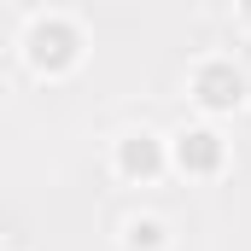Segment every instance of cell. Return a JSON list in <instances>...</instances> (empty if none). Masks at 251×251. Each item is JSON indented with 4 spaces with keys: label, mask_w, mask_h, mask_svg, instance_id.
Instances as JSON below:
<instances>
[{
    "label": "cell",
    "mask_w": 251,
    "mask_h": 251,
    "mask_svg": "<svg viewBox=\"0 0 251 251\" xmlns=\"http://www.w3.org/2000/svg\"><path fill=\"white\" fill-rule=\"evenodd\" d=\"M18 59L29 64L41 82H64L70 70H82V59H88V29L70 12H35L18 29Z\"/></svg>",
    "instance_id": "obj_1"
},
{
    "label": "cell",
    "mask_w": 251,
    "mask_h": 251,
    "mask_svg": "<svg viewBox=\"0 0 251 251\" xmlns=\"http://www.w3.org/2000/svg\"><path fill=\"white\" fill-rule=\"evenodd\" d=\"M187 100L210 117V123L246 111V105H251V76H246V64L234 59V53H204V59H193V70H187Z\"/></svg>",
    "instance_id": "obj_2"
},
{
    "label": "cell",
    "mask_w": 251,
    "mask_h": 251,
    "mask_svg": "<svg viewBox=\"0 0 251 251\" xmlns=\"http://www.w3.org/2000/svg\"><path fill=\"white\" fill-rule=\"evenodd\" d=\"M170 170H176L170 134H158V128H123L111 140V176L128 181V187H158Z\"/></svg>",
    "instance_id": "obj_3"
},
{
    "label": "cell",
    "mask_w": 251,
    "mask_h": 251,
    "mask_svg": "<svg viewBox=\"0 0 251 251\" xmlns=\"http://www.w3.org/2000/svg\"><path fill=\"white\" fill-rule=\"evenodd\" d=\"M170 158H176V176H187V181H216L222 170H228V140H222V128L210 123H187L170 134Z\"/></svg>",
    "instance_id": "obj_4"
},
{
    "label": "cell",
    "mask_w": 251,
    "mask_h": 251,
    "mask_svg": "<svg viewBox=\"0 0 251 251\" xmlns=\"http://www.w3.org/2000/svg\"><path fill=\"white\" fill-rule=\"evenodd\" d=\"M170 222L158 216V210H134L123 222V251H170Z\"/></svg>",
    "instance_id": "obj_5"
},
{
    "label": "cell",
    "mask_w": 251,
    "mask_h": 251,
    "mask_svg": "<svg viewBox=\"0 0 251 251\" xmlns=\"http://www.w3.org/2000/svg\"><path fill=\"white\" fill-rule=\"evenodd\" d=\"M234 18H240V29L251 35V0H234Z\"/></svg>",
    "instance_id": "obj_6"
},
{
    "label": "cell",
    "mask_w": 251,
    "mask_h": 251,
    "mask_svg": "<svg viewBox=\"0 0 251 251\" xmlns=\"http://www.w3.org/2000/svg\"><path fill=\"white\" fill-rule=\"evenodd\" d=\"M12 251H18V246H12Z\"/></svg>",
    "instance_id": "obj_7"
}]
</instances>
